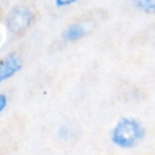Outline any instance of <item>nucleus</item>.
Segmentation results:
<instances>
[{"label": "nucleus", "instance_id": "6", "mask_svg": "<svg viewBox=\"0 0 155 155\" xmlns=\"http://www.w3.org/2000/svg\"><path fill=\"white\" fill-rule=\"evenodd\" d=\"M80 0H54V5L57 7H67L70 5H74L76 2H79Z\"/></svg>", "mask_w": 155, "mask_h": 155}, {"label": "nucleus", "instance_id": "3", "mask_svg": "<svg viewBox=\"0 0 155 155\" xmlns=\"http://www.w3.org/2000/svg\"><path fill=\"white\" fill-rule=\"evenodd\" d=\"M22 58L15 52H8L7 54L0 57V85L13 78L22 69Z\"/></svg>", "mask_w": 155, "mask_h": 155}, {"label": "nucleus", "instance_id": "1", "mask_svg": "<svg viewBox=\"0 0 155 155\" xmlns=\"http://www.w3.org/2000/svg\"><path fill=\"white\" fill-rule=\"evenodd\" d=\"M145 127L133 116H122L110 130V142L119 149H132L145 137Z\"/></svg>", "mask_w": 155, "mask_h": 155}, {"label": "nucleus", "instance_id": "7", "mask_svg": "<svg viewBox=\"0 0 155 155\" xmlns=\"http://www.w3.org/2000/svg\"><path fill=\"white\" fill-rule=\"evenodd\" d=\"M7 104H8V98L6 94L4 93H0V114L7 108Z\"/></svg>", "mask_w": 155, "mask_h": 155}, {"label": "nucleus", "instance_id": "5", "mask_svg": "<svg viewBox=\"0 0 155 155\" xmlns=\"http://www.w3.org/2000/svg\"><path fill=\"white\" fill-rule=\"evenodd\" d=\"M132 5L140 12L155 15V0H131Z\"/></svg>", "mask_w": 155, "mask_h": 155}, {"label": "nucleus", "instance_id": "4", "mask_svg": "<svg viewBox=\"0 0 155 155\" xmlns=\"http://www.w3.org/2000/svg\"><path fill=\"white\" fill-rule=\"evenodd\" d=\"M86 34H87V30H86L84 24L73 23V24L68 25L64 29V31L62 34V38L68 42H74V41H78V40L82 39Z\"/></svg>", "mask_w": 155, "mask_h": 155}, {"label": "nucleus", "instance_id": "2", "mask_svg": "<svg viewBox=\"0 0 155 155\" xmlns=\"http://www.w3.org/2000/svg\"><path fill=\"white\" fill-rule=\"evenodd\" d=\"M35 19V15L28 6L17 5L13 6L5 17V24L7 30L12 35L24 34Z\"/></svg>", "mask_w": 155, "mask_h": 155}]
</instances>
